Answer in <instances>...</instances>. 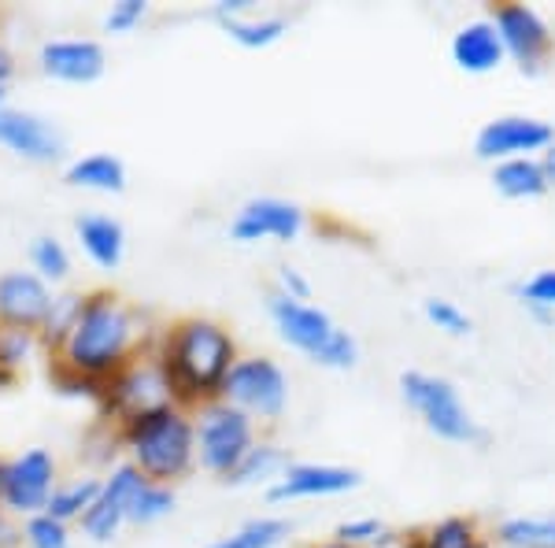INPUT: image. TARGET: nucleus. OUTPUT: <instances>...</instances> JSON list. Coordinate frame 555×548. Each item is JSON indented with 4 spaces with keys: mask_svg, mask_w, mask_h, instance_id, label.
Returning a JSON list of instances; mask_svg holds the SVG:
<instances>
[{
    "mask_svg": "<svg viewBox=\"0 0 555 548\" xmlns=\"http://www.w3.org/2000/svg\"><path fill=\"white\" fill-rule=\"evenodd\" d=\"M119 437L130 453V463L149 482L175 485L196 463V426L185 408H159L149 416L119 422Z\"/></svg>",
    "mask_w": 555,
    "mask_h": 548,
    "instance_id": "7ed1b4c3",
    "label": "nucleus"
},
{
    "mask_svg": "<svg viewBox=\"0 0 555 548\" xmlns=\"http://www.w3.org/2000/svg\"><path fill=\"white\" fill-rule=\"evenodd\" d=\"M56 489V460L49 448H26L8 463V489H4V511L12 515H38L49 508V497Z\"/></svg>",
    "mask_w": 555,
    "mask_h": 548,
    "instance_id": "f8f14e48",
    "label": "nucleus"
},
{
    "mask_svg": "<svg viewBox=\"0 0 555 548\" xmlns=\"http://www.w3.org/2000/svg\"><path fill=\"white\" fill-rule=\"evenodd\" d=\"M423 316L449 337H467L474 330V319L467 311H463L455 301H444V296H429V301H423Z\"/></svg>",
    "mask_w": 555,
    "mask_h": 548,
    "instance_id": "7c9ffc66",
    "label": "nucleus"
},
{
    "mask_svg": "<svg viewBox=\"0 0 555 548\" xmlns=\"http://www.w3.org/2000/svg\"><path fill=\"white\" fill-rule=\"evenodd\" d=\"M82 301H86V293H78V290H67L52 301V311L38 334V341L49 348V353H60V348H64V341L70 337V330H75L78 316H82Z\"/></svg>",
    "mask_w": 555,
    "mask_h": 548,
    "instance_id": "bb28decb",
    "label": "nucleus"
},
{
    "mask_svg": "<svg viewBox=\"0 0 555 548\" xmlns=\"http://www.w3.org/2000/svg\"><path fill=\"white\" fill-rule=\"evenodd\" d=\"M178 497H175V485H159V482H145L141 493L133 497V508H130V523L133 526H152L159 519H167L175 511Z\"/></svg>",
    "mask_w": 555,
    "mask_h": 548,
    "instance_id": "c85d7f7f",
    "label": "nucleus"
},
{
    "mask_svg": "<svg viewBox=\"0 0 555 548\" xmlns=\"http://www.w3.org/2000/svg\"><path fill=\"white\" fill-rule=\"evenodd\" d=\"M145 482L149 479L130 460L112 467V474H107L104 485H101V497L93 500V508H89L82 519H78L82 534L93 537V541H112V537L119 534V526L130 523L133 497H138Z\"/></svg>",
    "mask_w": 555,
    "mask_h": 548,
    "instance_id": "9b49d317",
    "label": "nucleus"
},
{
    "mask_svg": "<svg viewBox=\"0 0 555 548\" xmlns=\"http://www.w3.org/2000/svg\"><path fill=\"white\" fill-rule=\"evenodd\" d=\"M315 548H352V545H341V541H330V545H315Z\"/></svg>",
    "mask_w": 555,
    "mask_h": 548,
    "instance_id": "c03bdc74",
    "label": "nucleus"
},
{
    "mask_svg": "<svg viewBox=\"0 0 555 548\" xmlns=\"http://www.w3.org/2000/svg\"><path fill=\"white\" fill-rule=\"evenodd\" d=\"M75 233L78 245L86 248V256L93 259L101 271H115L122 264V253H127V230H122L119 219L104 212H82L75 219Z\"/></svg>",
    "mask_w": 555,
    "mask_h": 548,
    "instance_id": "6ab92c4d",
    "label": "nucleus"
},
{
    "mask_svg": "<svg viewBox=\"0 0 555 548\" xmlns=\"http://www.w3.org/2000/svg\"><path fill=\"white\" fill-rule=\"evenodd\" d=\"M481 537H478V526L463 515H452V519H441L437 526H429L423 537H415L408 548H478Z\"/></svg>",
    "mask_w": 555,
    "mask_h": 548,
    "instance_id": "cd10ccee",
    "label": "nucleus"
},
{
    "mask_svg": "<svg viewBox=\"0 0 555 548\" xmlns=\"http://www.w3.org/2000/svg\"><path fill=\"white\" fill-rule=\"evenodd\" d=\"M30 264H34V275H41L44 282H67V275H70V256L64 248V241L49 238V233L30 241Z\"/></svg>",
    "mask_w": 555,
    "mask_h": 548,
    "instance_id": "c756f323",
    "label": "nucleus"
},
{
    "mask_svg": "<svg viewBox=\"0 0 555 548\" xmlns=\"http://www.w3.org/2000/svg\"><path fill=\"white\" fill-rule=\"evenodd\" d=\"M0 145L30 164H56L64 156L67 141L44 115L20 112V107H0Z\"/></svg>",
    "mask_w": 555,
    "mask_h": 548,
    "instance_id": "2eb2a0df",
    "label": "nucleus"
},
{
    "mask_svg": "<svg viewBox=\"0 0 555 548\" xmlns=\"http://www.w3.org/2000/svg\"><path fill=\"white\" fill-rule=\"evenodd\" d=\"M34 345H38V334H30V330H4L0 327V367H8V371L20 374V367L34 353Z\"/></svg>",
    "mask_w": 555,
    "mask_h": 548,
    "instance_id": "f704fd0d",
    "label": "nucleus"
},
{
    "mask_svg": "<svg viewBox=\"0 0 555 548\" xmlns=\"http://www.w3.org/2000/svg\"><path fill=\"white\" fill-rule=\"evenodd\" d=\"M222 30L230 34L245 49H271L289 34V20L285 15H263V20H245V15H222Z\"/></svg>",
    "mask_w": 555,
    "mask_h": 548,
    "instance_id": "b1692460",
    "label": "nucleus"
},
{
    "mask_svg": "<svg viewBox=\"0 0 555 548\" xmlns=\"http://www.w3.org/2000/svg\"><path fill=\"white\" fill-rule=\"evenodd\" d=\"M492 26H496L500 41H504V52L515 60L526 75H537L552 56L555 34L552 26L541 20V12L530 4H518V0H507L492 12Z\"/></svg>",
    "mask_w": 555,
    "mask_h": 548,
    "instance_id": "6e6552de",
    "label": "nucleus"
},
{
    "mask_svg": "<svg viewBox=\"0 0 555 548\" xmlns=\"http://www.w3.org/2000/svg\"><path fill=\"white\" fill-rule=\"evenodd\" d=\"M8 463H12V460H4V456H0V508H4V489H8Z\"/></svg>",
    "mask_w": 555,
    "mask_h": 548,
    "instance_id": "79ce46f5",
    "label": "nucleus"
},
{
    "mask_svg": "<svg viewBox=\"0 0 555 548\" xmlns=\"http://www.w3.org/2000/svg\"><path fill=\"white\" fill-rule=\"evenodd\" d=\"M400 397L408 408H415L423 416L429 434H437L441 442L452 445H478L486 442V430L478 426V419L467 411V404L460 400V390L429 371H404L400 374Z\"/></svg>",
    "mask_w": 555,
    "mask_h": 548,
    "instance_id": "20e7f679",
    "label": "nucleus"
},
{
    "mask_svg": "<svg viewBox=\"0 0 555 548\" xmlns=\"http://www.w3.org/2000/svg\"><path fill=\"white\" fill-rule=\"evenodd\" d=\"M504 548H555V515H515L496 526Z\"/></svg>",
    "mask_w": 555,
    "mask_h": 548,
    "instance_id": "393cba45",
    "label": "nucleus"
},
{
    "mask_svg": "<svg viewBox=\"0 0 555 548\" xmlns=\"http://www.w3.org/2000/svg\"><path fill=\"white\" fill-rule=\"evenodd\" d=\"M149 15V4L145 0H119V4H112V12L104 15V26L112 34H127L133 30L141 20Z\"/></svg>",
    "mask_w": 555,
    "mask_h": 548,
    "instance_id": "e433bc0d",
    "label": "nucleus"
},
{
    "mask_svg": "<svg viewBox=\"0 0 555 548\" xmlns=\"http://www.w3.org/2000/svg\"><path fill=\"white\" fill-rule=\"evenodd\" d=\"M452 60L460 71L467 75H489L507 60L504 41H500L492 20H474L467 26H460L452 38Z\"/></svg>",
    "mask_w": 555,
    "mask_h": 548,
    "instance_id": "a211bd4d",
    "label": "nucleus"
},
{
    "mask_svg": "<svg viewBox=\"0 0 555 548\" xmlns=\"http://www.w3.org/2000/svg\"><path fill=\"white\" fill-rule=\"evenodd\" d=\"M337 541L363 548V545H385L389 541V530H385L378 519H348V523L337 526Z\"/></svg>",
    "mask_w": 555,
    "mask_h": 548,
    "instance_id": "c9c22d12",
    "label": "nucleus"
},
{
    "mask_svg": "<svg viewBox=\"0 0 555 548\" xmlns=\"http://www.w3.org/2000/svg\"><path fill=\"white\" fill-rule=\"evenodd\" d=\"M274 290L282 293V296H289V301H300V304H308L311 301V282L304 278L297 267H289V264H282L274 271Z\"/></svg>",
    "mask_w": 555,
    "mask_h": 548,
    "instance_id": "4c0bfd02",
    "label": "nucleus"
},
{
    "mask_svg": "<svg viewBox=\"0 0 555 548\" xmlns=\"http://www.w3.org/2000/svg\"><path fill=\"white\" fill-rule=\"evenodd\" d=\"M219 400L234 404L259 422H274L289 404V379L271 356H241L222 382Z\"/></svg>",
    "mask_w": 555,
    "mask_h": 548,
    "instance_id": "423d86ee",
    "label": "nucleus"
},
{
    "mask_svg": "<svg viewBox=\"0 0 555 548\" xmlns=\"http://www.w3.org/2000/svg\"><path fill=\"white\" fill-rule=\"evenodd\" d=\"M293 523L289 519H271V515H259L241 523L234 534L227 537H215L204 548H278L282 541H289Z\"/></svg>",
    "mask_w": 555,
    "mask_h": 548,
    "instance_id": "5701e85b",
    "label": "nucleus"
},
{
    "mask_svg": "<svg viewBox=\"0 0 555 548\" xmlns=\"http://www.w3.org/2000/svg\"><path fill=\"white\" fill-rule=\"evenodd\" d=\"M515 296L530 311H552L555 316V271H537L515 285Z\"/></svg>",
    "mask_w": 555,
    "mask_h": 548,
    "instance_id": "473e14b6",
    "label": "nucleus"
},
{
    "mask_svg": "<svg viewBox=\"0 0 555 548\" xmlns=\"http://www.w3.org/2000/svg\"><path fill=\"white\" fill-rule=\"evenodd\" d=\"M0 107H8V86H0Z\"/></svg>",
    "mask_w": 555,
    "mask_h": 548,
    "instance_id": "37998d69",
    "label": "nucleus"
},
{
    "mask_svg": "<svg viewBox=\"0 0 555 548\" xmlns=\"http://www.w3.org/2000/svg\"><path fill=\"white\" fill-rule=\"evenodd\" d=\"M289 453H285L282 445L274 442H256L253 448H248V456L241 460L234 471L227 474V485H259V482H278L285 471H289Z\"/></svg>",
    "mask_w": 555,
    "mask_h": 548,
    "instance_id": "4be33fe9",
    "label": "nucleus"
},
{
    "mask_svg": "<svg viewBox=\"0 0 555 548\" xmlns=\"http://www.w3.org/2000/svg\"><path fill=\"white\" fill-rule=\"evenodd\" d=\"M20 537H23V530H15V523L4 515V508H0V548H20Z\"/></svg>",
    "mask_w": 555,
    "mask_h": 548,
    "instance_id": "58836bf2",
    "label": "nucleus"
},
{
    "mask_svg": "<svg viewBox=\"0 0 555 548\" xmlns=\"http://www.w3.org/2000/svg\"><path fill=\"white\" fill-rule=\"evenodd\" d=\"M156 359L171 382L175 404L185 411H196L204 404L222 397L230 367L237 364V341L222 322L215 319H178L164 330L156 345Z\"/></svg>",
    "mask_w": 555,
    "mask_h": 548,
    "instance_id": "f03ea898",
    "label": "nucleus"
},
{
    "mask_svg": "<svg viewBox=\"0 0 555 548\" xmlns=\"http://www.w3.org/2000/svg\"><path fill=\"white\" fill-rule=\"evenodd\" d=\"M193 426H196V460H201L204 471L219 474V479H227L248 456V448L259 442L256 419L227 400H211L204 408H196Z\"/></svg>",
    "mask_w": 555,
    "mask_h": 548,
    "instance_id": "39448f33",
    "label": "nucleus"
},
{
    "mask_svg": "<svg viewBox=\"0 0 555 548\" xmlns=\"http://www.w3.org/2000/svg\"><path fill=\"white\" fill-rule=\"evenodd\" d=\"M175 393L171 382H167L164 367H159L156 353L152 356H138L130 367H122L104 390V404L101 408L107 416H115V422H127L138 416H149V411L171 408Z\"/></svg>",
    "mask_w": 555,
    "mask_h": 548,
    "instance_id": "0eeeda50",
    "label": "nucleus"
},
{
    "mask_svg": "<svg viewBox=\"0 0 555 548\" xmlns=\"http://www.w3.org/2000/svg\"><path fill=\"white\" fill-rule=\"evenodd\" d=\"M267 311L274 319V330L285 345H293L297 353H304L315 364V359L326 353V345L337 337V322L330 319V311L315 308V304H300V301H289L282 293H271L267 296Z\"/></svg>",
    "mask_w": 555,
    "mask_h": 548,
    "instance_id": "9d476101",
    "label": "nucleus"
},
{
    "mask_svg": "<svg viewBox=\"0 0 555 548\" xmlns=\"http://www.w3.org/2000/svg\"><path fill=\"white\" fill-rule=\"evenodd\" d=\"M149 341L145 319L133 304L112 290H93L82 301V316L56 353V364L96 382H112L122 367L141 356Z\"/></svg>",
    "mask_w": 555,
    "mask_h": 548,
    "instance_id": "f257e3e1",
    "label": "nucleus"
},
{
    "mask_svg": "<svg viewBox=\"0 0 555 548\" xmlns=\"http://www.w3.org/2000/svg\"><path fill=\"white\" fill-rule=\"evenodd\" d=\"M52 285L34 271H4L0 275V327L4 330H30L41 334L44 319L52 311Z\"/></svg>",
    "mask_w": 555,
    "mask_h": 548,
    "instance_id": "ddd939ff",
    "label": "nucleus"
},
{
    "mask_svg": "<svg viewBox=\"0 0 555 548\" xmlns=\"http://www.w3.org/2000/svg\"><path fill=\"white\" fill-rule=\"evenodd\" d=\"M555 145V127L533 115H500L489 119L474 138V152L478 160L489 164H504V160L530 156V152H544Z\"/></svg>",
    "mask_w": 555,
    "mask_h": 548,
    "instance_id": "1a4fd4ad",
    "label": "nucleus"
},
{
    "mask_svg": "<svg viewBox=\"0 0 555 548\" xmlns=\"http://www.w3.org/2000/svg\"><path fill=\"white\" fill-rule=\"evenodd\" d=\"M300 230H304V212L293 201H282V196H253L230 219V238L237 245H253V241L263 238L293 241L300 238Z\"/></svg>",
    "mask_w": 555,
    "mask_h": 548,
    "instance_id": "4468645a",
    "label": "nucleus"
},
{
    "mask_svg": "<svg viewBox=\"0 0 555 548\" xmlns=\"http://www.w3.org/2000/svg\"><path fill=\"white\" fill-rule=\"evenodd\" d=\"M12 75H15V56L8 52V44H0V86H8Z\"/></svg>",
    "mask_w": 555,
    "mask_h": 548,
    "instance_id": "ea45409f",
    "label": "nucleus"
},
{
    "mask_svg": "<svg viewBox=\"0 0 555 548\" xmlns=\"http://www.w3.org/2000/svg\"><path fill=\"white\" fill-rule=\"evenodd\" d=\"M492 186H496V193L507 196V201H533V196H544L552 190L537 156H518V160L496 164L492 167Z\"/></svg>",
    "mask_w": 555,
    "mask_h": 548,
    "instance_id": "412c9836",
    "label": "nucleus"
},
{
    "mask_svg": "<svg viewBox=\"0 0 555 548\" xmlns=\"http://www.w3.org/2000/svg\"><path fill=\"white\" fill-rule=\"evenodd\" d=\"M64 182L75 186V190L122 193L127 190V164L112 152H89V156L70 160L64 167Z\"/></svg>",
    "mask_w": 555,
    "mask_h": 548,
    "instance_id": "aec40b11",
    "label": "nucleus"
},
{
    "mask_svg": "<svg viewBox=\"0 0 555 548\" xmlns=\"http://www.w3.org/2000/svg\"><path fill=\"white\" fill-rule=\"evenodd\" d=\"M38 64L44 75L56 78V82L89 86L104 75L107 56H104V44L93 38H56V41L41 44Z\"/></svg>",
    "mask_w": 555,
    "mask_h": 548,
    "instance_id": "f3484780",
    "label": "nucleus"
},
{
    "mask_svg": "<svg viewBox=\"0 0 555 548\" xmlns=\"http://www.w3.org/2000/svg\"><path fill=\"white\" fill-rule=\"evenodd\" d=\"M52 385H56L64 397H86L93 404H104V390H107V382L86 379V374L70 371V367H64V364L52 367Z\"/></svg>",
    "mask_w": 555,
    "mask_h": 548,
    "instance_id": "72a5a7b5",
    "label": "nucleus"
},
{
    "mask_svg": "<svg viewBox=\"0 0 555 548\" xmlns=\"http://www.w3.org/2000/svg\"><path fill=\"white\" fill-rule=\"evenodd\" d=\"M541 170H544V178H548V186H555V145H552V149H544Z\"/></svg>",
    "mask_w": 555,
    "mask_h": 548,
    "instance_id": "a19ab883",
    "label": "nucleus"
},
{
    "mask_svg": "<svg viewBox=\"0 0 555 548\" xmlns=\"http://www.w3.org/2000/svg\"><path fill=\"white\" fill-rule=\"evenodd\" d=\"M101 485L104 479H75L67 485H56L49 497V515L60 519V523H75V519H82L89 508H93V500L101 497Z\"/></svg>",
    "mask_w": 555,
    "mask_h": 548,
    "instance_id": "a878e982",
    "label": "nucleus"
},
{
    "mask_svg": "<svg viewBox=\"0 0 555 548\" xmlns=\"http://www.w3.org/2000/svg\"><path fill=\"white\" fill-rule=\"evenodd\" d=\"M23 541L26 548H70V530L49 511H38V515L23 519Z\"/></svg>",
    "mask_w": 555,
    "mask_h": 548,
    "instance_id": "2f4dec72",
    "label": "nucleus"
},
{
    "mask_svg": "<svg viewBox=\"0 0 555 548\" xmlns=\"http://www.w3.org/2000/svg\"><path fill=\"white\" fill-rule=\"evenodd\" d=\"M360 482L363 479L356 467L289 463V471L267 489V500L271 505H285V500H300V497H337V493H352Z\"/></svg>",
    "mask_w": 555,
    "mask_h": 548,
    "instance_id": "dca6fc26",
    "label": "nucleus"
}]
</instances>
